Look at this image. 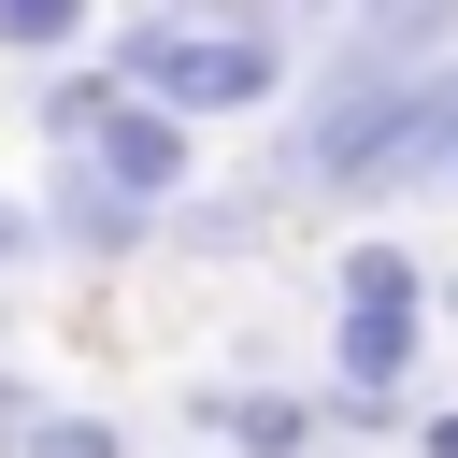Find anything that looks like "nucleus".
Instances as JSON below:
<instances>
[{
  "instance_id": "8",
  "label": "nucleus",
  "mask_w": 458,
  "mask_h": 458,
  "mask_svg": "<svg viewBox=\"0 0 458 458\" xmlns=\"http://www.w3.org/2000/svg\"><path fill=\"white\" fill-rule=\"evenodd\" d=\"M100 29L114 14H86V0H0V57H29V72H86Z\"/></svg>"
},
{
  "instance_id": "6",
  "label": "nucleus",
  "mask_w": 458,
  "mask_h": 458,
  "mask_svg": "<svg viewBox=\"0 0 458 458\" xmlns=\"http://www.w3.org/2000/svg\"><path fill=\"white\" fill-rule=\"evenodd\" d=\"M272 229H286V215L258 200V172H215L200 200H172V215H157V258H186V272H229V258H258Z\"/></svg>"
},
{
  "instance_id": "10",
  "label": "nucleus",
  "mask_w": 458,
  "mask_h": 458,
  "mask_svg": "<svg viewBox=\"0 0 458 458\" xmlns=\"http://www.w3.org/2000/svg\"><path fill=\"white\" fill-rule=\"evenodd\" d=\"M29 258H43V200H0V286H14Z\"/></svg>"
},
{
  "instance_id": "5",
  "label": "nucleus",
  "mask_w": 458,
  "mask_h": 458,
  "mask_svg": "<svg viewBox=\"0 0 458 458\" xmlns=\"http://www.w3.org/2000/svg\"><path fill=\"white\" fill-rule=\"evenodd\" d=\"M43 258H72V272H129V258H157V215H143L100 157H43Z\"/></svg>"
},
{
  "instance_id": "11",
  "label": "nucleus",
  "mask_w": 458,
  "mask_h": 458,
  "mask_svg": "<svg viewBox=\"0 0 458 458\" xmlns=\"http://www.w3.org/2000/svg\"><path fill=\"white\" fill-rule=\"evenodd\" d=\"M401 458H458V401H429V415H415V444H401Z\"/></svg>"
},
{
  "instance_id": "2",
  "label": "nucleus",
  "mask_w": 458,
  "mask_h": 458,
  "mask_svg": "<svg viewBox=\"0 0 458 458\" xmlns=\"http://www.w3.org/2000/svg\"><path fill=\"white\" fill-rule=\"evenodd\" d=\"M29 129H43V157H100L143 215H172V200H200V186H215V172H200V129H186V114H157V100H129L100 57H86V72H57V86L29 100Z\"/></svg>"
},
{
  "instance_id": "3",
  "label": "nucleus",
  "mask_w": 458,
  "mask_h": 458,
  "mask_svg": "<svg viewBox=\"0 0 458 458\" xmlns=\"http://www.w3.org/2000/svg\"><path fill=\"white\" fill-rule=\"evenodd\" d=\"M429 344H444L429 301H329L315 386H344V401H429Z\"/></svg>"
},
{
  "instance_id": "4",
  "label": "nucleus",
  "mask_w": 458,
  "mask_h": 458,
  "mask_svg": "<svg viewBox=\"0 0 458 458\" xmlns=\"http://www.w3.org/2000/svg\"><path fill=\"white\" fill-rule=\"evenodd\" d=\"M186 429L229 458H329V386L315 372H229V386H186Z\"/></svg>"
},
{
  "instance_id": "7",
  "label": "nucleus",
  "mask_w": 458,
  "mask_h": 458,
  "mask_svg": "<svg viewBox=\"0 0 458 458\" xmlns=\"http://www.w3.org/2000/svg\"><path fill=\"white\" fill-rule=\"evenodd\" d=\"M444 286V258H415L401 229H344L329 243V301H429Z\"/></svg>"
},
{
  "instance_id": "1",
  "label": "nucleus",
  "mask_w": 458,
  "mask_h": 458,
  "mask_svg": "<svg viewBox=\"0 0 458 458\" xmlns=\"http://www.w3.org/2000/svg\"><path fill=\"white\" fill-rule=\"evenodd\" d=\"M100 72L186 129H286L301 114V72H315V14L286 0H215V14H114L100 29Z\"/></svg>"
},
{
  "instance_id": "12",
  "label": "nucleus",
  "mask_w": 458,
  "mask_h": 458,
  "mask_svg": "<svg viewBox=\"0 0 458 458\" xmlns=\"http://www.w3.org/2000/svg\"><path fill=\"white\" fill-rule=\"evenodd\" d=\"M429 315H444V329H458V258H444V286H429Z\"/></svg>"
},
{
  "instance_id": "9",
  "label": "nucleus",
  "mask_w": 458,
  "mask_h": 458,
  "mask_svg": "<svg viewBox=\"0 0 458 458\" xmlns=\"http://www.w3.org/2000/svg\"><path fill=\"white\" fill-rule=\"evenodd\" d=\"M14 458H129V429H114L100 401H57V415H43V429H29Z\"/></svg>"
}]
</instances>
